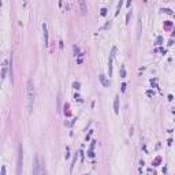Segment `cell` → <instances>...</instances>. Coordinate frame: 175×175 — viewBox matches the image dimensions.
<instances>
[{
  "label": "cell",
  "instance_id": "6da1fadb",
  "mask_svg": "<svg viewBox=\"0 0 175 175\" xmlns=\"http://www.w3.org/2000/svg\"><path fill=\"white\" fill-rule=\"evenodd\" d=\"M26 100H27V111H33V103H34V83L33 79H27V88H26Z\"/></svg>",
  "mask_w": 175,
  "mask_h": 175
},
{
  "label": "cell",
  "instance_id": "7a4b0ae2",
  "mask_svg": "<svg viewBox=\"0 0 175 175\" xmlns=\"http://www.w3.org/2000/svg\"><path fill=\"white\" fill-rule=\"evenodd\" d=\"M22 161H23V148L22 145L18 146V160H17V174L21 175L22 171Z\"/></svg>",
  "mask_w": 175,
  "mask_h": 175
},
{
  "label": "cell",
  "instance_id": "3957f363",
  "mask_svg": "<svg viewBox=\"0 0 175 175\" xmlns=\"http://www.w3.org/2000/svg\"><path fill=\"white\" fill-rule=\"evenodd\" d=\"M7 68H10L8 60H4V62H3V67H1V78H3V79L7 77Z\"/></svg>",
  "mask_w": 175,
  "mask_h": 175
},
{
  "label": "cell",
  "instance_id": "277c9868",
  "mask_svg": "<svg viewBox=\"0 0 175 175\" xmlns=\"http://www.w3.org/2000/svg\"><path fill=\"white\" fill-rule=\"evenodd\" d=\"M42 32H44V47H48V29H47V23H42Z\"/></svg>",
  "mask_w": 175,
  "mask_h": 175
},
{
  "label": "cell",
  "instance_id": "5b68a950",
  "mask_svg": "<svg viewBox=\"0 0 175 175\" xmlns=\"http://www.w3.org/2000/svg\"><path fill=\"white\" fill-rule=\"evenodd\" d=\"M114 110H115V114H119V96L118 95L114 98Z\"/></svg>",
  "mask_w": 175,
  "mask_h": 175
},
{
  "label": "cell",
  "instance_id": "8992f818",
  "mask_svg": "<svg viewBox=\"0 0 175 175\" xmlns=\"http://www.w3.org/2000/svg\"><path fill=\"white\" fill-rule=\"evenodd\" d=\"M10 78H11V85H14V71H12V55L10 58Z\"/></svg>",
  "mask_w": 175,
  "mask_h": 175
},
{
  "label": "cell",
  "instance_id": "52a82bcc",
  "mask_svg": "<svg viewBox=\"0 0 175 175\" xmlns=\"http://www.w3.org/2000/svg\"><path fill=\"white\" fill-rule=\"evenodd\" d=\"M98 78H100L101 83H103L104 86H110V82L107 81V78H105V75H104V74H100V77H98Z\"/></svg>",
  "mask_w": 175,
  "mask_h": 175
},
{
  "label": "cell",
  "instance_id": "ba28073f",
  "mask_svg": "<svg viewBox=\"0 0 175 175\" xmlns=\"http://www.w3.org/2000/svg\"><path fill=\"white\" fill-rule=\"evenodd\" d=\"M120 77L125 78L126 77V70H125V66H120Z\"/></svg>",
  "mask_w": 175,
  "mask_h": 175
},
{
  "label": "cell",
  "instance_id": "9c48e42d",
  "mask_svg": "<svg viewBox=\"0 0 175 175\" xmlns=\"http://www.w3.org/2000/svg\"><path fill=\"white\" fill-rule=\"evenodd\" d=\"M74 52H75V55H77V56H81V55H79V48H78L77 45H74Z\"/></svg>",
  "mask_w": 175,
  "mask_h": 175
},
{
  "label": "cell",
  "instance_id": "30bf717a",
  "mask_svg": "<svg viewBox=\"0 0 175 175\" xmlns=\"http://www.w3.org/2000/svg\"><path fill=\"white\" fill-rule=\"evenodd\" d=\"M77 155H78V153H75V155H74V159H73V164H71V170H73V168H74V164H75V160H77Z\"/></svg>",
  "mask_w": 175,
  "mask_h": 175
},
{
  "label": "cell",
  "instance_id": "8fae6325",
  "mask_svg": "<svg viewBox=\"0 0 175 175\" xmlns=\"http://www.w3.org/2000/svg\"><path fill=\"white\" fill-rule=\"evenodd\" d=\"M79 4H81V7H82L83 11H86V4H85V1H79Z\"/></svg>",
  "mask_w": 175,
  "mask_h": 175
},
{
  "label": "cell",
  "instance_id": "7c38bea8",
  "mask_svg": "<svg viewBox=\"0 0 175 175\" xmlns=\"http://www.w3.org/2000/svg\"><path fill=\"white\" fill-rule=\"evenodd\" d=\"M120 7H122V1H119V3H118V8H116V12H115L116 15H118L119 11H120Z\"/></svg>",
  "mask_w": 175,
  "mask_h": 175
},
{
  "label": "cell",
  "instance_id": "4fadbf2b",
  "mask_svg": "<svg viewBox=\"0 0 175 175\" xmlns=\"http://www.w3.org/2000/svg\"><path fill=\"white\" fill-rule=\"evenodd\" d=\"M73 86H74V88H75V89H79V82H74V83H73Z\"/></svg>",
  "mask_w": 175,
  "mask_h": 175
},
{
  "label": "cell",
  "instance_id": "5bb4252c",
  "mask_svg": "<svg viewBox=\"0 0 175 175\" xmlns=\"http://www.w3.org/2000/svg\"><path fill=\"white\" fill-rule=\"evenodd\" d=\"M107 14V8H101V15H105Z\"/></svg>",
  "mask_w": 175,
  "mask_h": 175
},
{
  "label": "cell",
  "instance_id": "9a60e30c",
  "mask_svg": "<svg viewBox=\"0 0 175 175\" xmlns=\"http://www.w3.org/2000/svg\"><path fill=\"white\" fill-rule=\"evenodd\" d=\"M1 175H6V167H1Z\"/></svg>",
  "mask_w": 175,
  "mask_h": 175
},
{
  "label": "cell",
  "instance_id": "2e32d148",
  "mask_svg": "<svg viewBox=\"0 0 175 175\" xmlns=\"http://www.w3.org/2000/svg\"><path fill=\"white\" fill-rule=\"evenodd\" d=\"M130 15H131V12H129V14H127V18H126V22H127V23L130 22Z\"/></svg>",
  "mask_w": 175,
  "mask_h": 175
},
{
  "label": "cell",
  "instance_id": "e0dca14e",
  "mask_svg": "<svg viewBox=\"0 0 175 175\" xmlns=\"http://www.w3.org/2000/svg\"><path fill=\"white\" fill-rule=\"evenodd\" d=\"M126 90V83H122V92H125Z\"/></svg>",
  "mask_w": 175,
  "mask_h": 175
}]
</instances>
